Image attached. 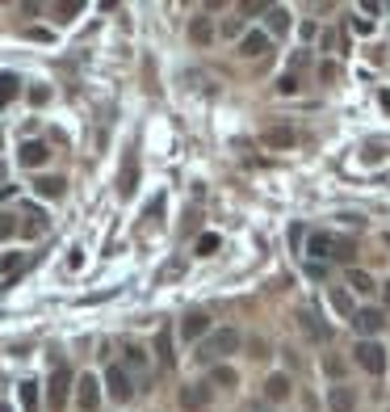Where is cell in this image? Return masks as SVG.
<instances>
[{
  "mask_svg": "<svg viewBox=\"0 0 390 412\" xmlns=\"http://www.w3.org/2000/svg\"><path fill=\"white\" fill-rule=\"evenodd\" d=\"M244 345V337L235 333V328H214V333H206L202 337V345H197V362H222V357H231L235 349Z\"/></svg>",
  "mask_w": 390,
  "mask_h": 412,
  "instance_id": "obj_1",
  "label": "cell"
},
{
  "mask_svg": "<svg viewBox=\"0 0 390 412\" xmlns=\"http://www.w3.org/2000/svg\"><path fill=\"white\" fill-rule=\"evenodd\" d=\"M72 387H76V375H72L68 366H55V371H50V383H46V404H50V412H64Z\"/></svg>",
  "mask_w": 390,
  "mask_h": 412,
  "instance_id": "obj_2",
  "label": "cell"
},
{
  "mask_svg": "<svg viewBox=\"0 0 390 412\" xmlns=\"http://www.w3.org/2000/svg\"><path fill=\"white\" fill-rule=\"evenodd\" d=\"M353 362H357L365 375H382V371L390 366V357H386V349H382L378 341H357V349H353Z\"/></svg>",
  "mask_w": 390,
  "mask_h": 412,
  "instance_id": "obj_3",
  "label": "cell"
},
{
  "mask_svg": "<svg viewBox=\"0 0 390 412\" xmlns=\"http://www.w3.org/2000/svg\"><path fill=\"white\" fill-rule=\"evenodd\" d=\"M105 391H109V400H118V404L135 400V379H130V371H126V366H109V371H105Z\"/></svg>",
  "mask_w": 390,
  "mask_h": 412,
  "instance_id": "obj_4",
  "label": "cell"
},
{
  "mask_svg": "<svg viewBox=\"0 0 390 412\" xmlns=\"http://www.w3.org/2000/svg\"><path fill=\"white\" fill-rule=\"evenodd\" d=\"M76 404H80V412H97L101 408V383L92 375H80L76 379Z\"/></svg>",
  "mask_w": 390,
  "mask_h": 412,
  "instance_id": "obj_5",
  "label": "cell"
},
{
  "mask_svg": "<svg viewBox=\"0 0 390 412\" xmlns=\"http://www.w3.org/2000/svg\"><path fill=\"white\" fill-rule=\"evenodd\" d=\"M210 400H214V387H210V383H189V387H181V408H185V412H202V408H210Z\"/></svg>",
  "mask_w": 390,
  "mask_h": 412,
  "instance_id": "obj_6",
  "label": "cell"
},
{
  "mask_svg": "<svg viewBox=\"0 0 390 412\" xmlns=\"http://www.w3.org/2000/svg\"><path fill=\"white\" fill-rule=\"evenodd\" d=\"M353 328L365 333V337H373V333L386 328V312H378V307H361V312H353Z\"/></svg>",
  "mask_w": 390,
  "mask_h": 412,
  "instance_id": "obj_7",
  "label": "cell"
},
{
  "mask_svg": "<svg viewBox=\"0 0 390 412\" xmlns=\"http://www.w3.org/2000/svg\"><path fill=\"white\" fill-rule=\"evenodd\" d=\"M327 408H331V412H357V387L336 383V387L327 391Z\"/></svg>",
  "mask_w": 390,
  "mask_h": 412,
  "instance_id": "obj_8",
  "label": "cell"
},
{
  "mask_svg": "<svg viewBox=\"0 0 390 412\" xmlns=\"http://www.w3.org/2000/svg\"><path fill=\"white\" fill-rule=\"evenodd\" d=\"M290 391H294V383H290V375H286V371H277V375H269V379H264V400H269V404L290 400Z\"/></svg>",
  "mask_w": 390,
  "mask_h": 412,
  "instance_id": "obj_9",
  "label": "cell"
},
{
  "mask_svg": "<svg viewBox=\"0 0 390 412\" xmlns=\"http://www.w3.org/2000/svg\"><path fill=\"white\" fill-rule=\"evenodd\" d=\"M139 189V160H135V151H126V160H122V173H118V194L130 198Z\"/></svg>",
  "mask_w": 390,
  "mask_h": 412,
  "instance_id": "obj_10",
  "label": "cell"
},
{
  "mask_svg": "<svg viewBox=\"0 0 390 412\" xmlns=\"http://www.w3.org/2000/svg\"><path fill=\"white\" fill-rule=\"evenodd\" d=\"M298 324H302V333H306L311 341H319V345H323V341L331 337V328H327V324H323V320H319V316L311 312V307H302V312H298Z\"/></svg>",
  "mask_w": 390,
  "mask_h": 412,
  "instance_id": "obj_11",
  "label": "cell"
},
{
  "mask_svg": "<svg viewBox=\"0 0 390 412\" xmlns=\"http://www.w3.org/2000/svg\"><path fill=\"white\" fill-rule=\"evenodd\" d=\"M206 333H210V316H206V312H189V316L181 320V337H185V341H202Z\"/></svg>",
  "mask_w": 390,
  "mask_h": 412,
  "instance_id": "obj_12",
  "label": "cell"
},
{
  "mask_svg": "<svg viewBox=\"0 0 390 412\" xmlns=\"http://www.w3.org/2000/svg\"><path fill=\"white\" fill-rule=\"evenodd\" d=\"M46 160H50V147H46V143H38V139L21 143V165H26V169H38V165H46Z\"/></svg>",
  "mask_w": 390,
  "mask_h": 412,
  "instance_id": "obj_13",
  "label": "cell"
},
{
  "mask_svg": "<svg viewBox=\"0 0 390 412\" xmlns=\"http://www.w3.org/2000/svg\"><path fill=\"white\" fill-rule=\"evenodd\" d=\"M21 219H26V223L17 227L21 236H42V232H46V215L38 211V206H21Z\"/></svg>",
  "mask_w": 390,
  "mask_h": 412,
  "instance_id": "obj_14",
  "label": "cell"
},
{
  "mask_svg": "<svg viewBox=\"0 0 390 412\" xmlns=\"http://www.w3.org/2000/svg\"><path fill=\"white\" fill-rule=\"evenodd\" d=\"M189 38H193L197 46H210V42L218 38V30H214L210 17H193V21H189Z\"/></svg>",
  "mask_w": 390,
  "mask_h": 412,
  "instance_id": "obj_15",
  "label": "cell"
},
{
  "mask_svg": "<svg viewBox=\"0 0 390 412\" xmlns=\"http://www.w3.org/2000/svg\"><path fill=\"white\" fill-rule=\"evenodd\" d=\"M210 387H222V391H235L240 387V375L227 366V362H218L214 371H210Z\"/></svg>",
  "mask_w": 390,
  "mask_h": 412,
  "instance_id": "obj_16",
  "label": "cell"
},
{
  "mask_svg": "<svg viewBox=\"0 0 390 412\" xmlns=\"http://www.w3.org/2000/svg\"><path fill=\"white\" fill-rule=\"evenodd\" d=\"M264 50H269V38H264L260 30H252V34H244V38H240V55L256 59V55H264Z\"/></svg>",
  "mask_w": 390,
  "mask_h": 412,
  "instance_id": "obj_17",
  "label": "cell"
},
{
  "mask_svg": "<svg viewBox=\"0 0 390 412\" xmlns=\"http://www.w3.org/2000/svg\"><path fill=\"white\" fill-rule=\"evenodd\" d=\"M331 240H336V236H331V232H315V236L306 240V252L315 256V265L323 261V256H331Z\"/></svg>",
  "mask_w": 390,
  "mask_h": 412,
  "instance_id": "obj_18",
  "label": "cell"
},
{
  "mask_svg": "<svg viewBox=\"0 0 390 412\" xmlns=\"http://www.w3.org/2000/svg\"><path fill=\"white\" fill-rule=\"evenodd\" d=\"M34 189H38V198H64L68 181H64V177H38V181H34Z\"/></svg>",
  "mask_w": 390,
  "mask_h": 412,
  "instance_id": "obj_19",
  "label": "cell"
},
{
  "mask_svg": "<svg viewBox=\"0 0 390 412\" xmlns=\"http://www.w3.org/2000/svg\"><path fill=\"white\" fill-rule=\"evenodd\" d=\"M155 353H159V362H164V366H173V362H177V353H173V333H168V328H159V337H155Z\"/></svg>",
  "mask_w": 390,
  "mask_h": 412,
  "instance_id": "obj_20",
  "label": "cell"
},
{
  "mask_svg": "<svg viewBox=\"0 0 390 412\" xmlns=\"http://www.w3.org/2000/svg\"><path fill=\"white\" fill-rule=\"evenodd\" d=\"M264 26H269L273 34H286V30H290V13L273 5V9H264Z\"/></svg>",
  "mask_w": 390,
  "mask_h": 412,
  "instance_id": "obj_21",
  "label": "cell"
},
{
  "mask_svg": "<svg viewBox=\"0 0 390 412\" xmlns=\"http://www.w3.org/2000/svg\"><path fill=\"white\" fill-rule=\"evenodd\" d=\"M264 143L269 147H294V131L290 127H269L264 131Z\"/></svg>",
  "mask_w": 390,
  "mask_h": 412,
  "instance_id": "obj_22",
  "label": "cell"
},
{
  "mask_svg": "<svg viewBox=\"0 0 390 412\" xmlns=\"http://www.w3.org/2000/svg\"><path fill=\"white\" fill-rule=\"evenodd\" d=\"M21 93V80L13 72H0V106H9V101Z\"/></svg>",
  "mask_w": 390,
  "mask_h": 412,
  "instance_id": "obj_23",
  "label": "cell"
},
{
  "mask_svg": "<svg viewBox=\"0 0 390 412\" xmlns=\"http://www.w3.org/2000/svg\"><path fill=\"white\" fill-rule=\"evenodd\" d=\"M331 256H336V261H353V256H357V240L336 236V240H331Z\"/></svg>",
  "mask_w": 390,
  "mask_h": 412,
  "instance_id": "obj_24",
  "label": "cell"
},
{
  "mask_svg": "<svg viewBox=\"0 0 390 412\" xmlns=\"http://www.w3.org/2000/svg\"><path fill=\"white\" fill-rule=\"evenodd\" d=\"M349 286H353L357 294H373V290H378V282H373L365 270H349Z\"/></svg>",
  "mask_w": 390,
  "mask_h": 412,
  "instance_id": "obj_25",
  "label": "cell"
},
{
  "mask_svg": "<svg viewBox=\"0 0 390 412\" xmlns=\"http://www.w3.org/2000/svg\"><path fill=\"white\" fill-rule=\"evenodd\" d=\"M331 307H336L340 316H349V320H353V312H357V307H353V299H349V290H344V286H331Z\"/></svg>",
  "mask_w": 390,
  "mask_h": 412,
  "instance_id": "obj_26",
  "label": "cell"
},
{
  "mask_svg": "<svg viewBox=\"0 0 390 412\" xmlns=\"http://www.w3.org/2000/svg\"><path fill=\"white\" fill-rule=\"evenodd\" d=\"M21 408L38 412V383H21Z\"/></svg>",
  "mask_w": 390,
  "mask_h": 412,
  "instance_id": "obj_27",
  "label": "cell"
},
{
  "mask_svg": "<svg viewBox=\"0 0 390 412\" xmlns=\"http://www.w3.org/2000/svg\"><path fill=\"white\" fill-rule=\"evenodd\" d=\"M126 366H130V371H147V353H143L139 345H126Z\"/></svg>",
  "mask_w": 390,
  "mask_h": 412,
  "instance_id": "obj_28",
  "label": "cell"
},
{
  "mask_svg": "<svg viewBox=\"0 0 390 412\" xmlns=\"http://www.w3.org/2000/svg\"><path fill=\"white\" fill-rule=\"evenodd\" d=\"M214 252H218V236H214V232H206V236L197 240V256H214Z\"/></svg>",
  "mask_w": 390,
  "mask_h": 412,
  "instance_id": "obj_29",
  "label": "cell"
},
{
  "mask_svg": "<svg viewBox=\"0 0 390 412\" xmlns=\"http://www.w3.org/2000/svg\"><path fill=\"white\" fill-rule=\"evenodd\" d=\"M323 371L340 379V375H344V357H340V353H327V357H323Z\"/></svg>",
  "mask_w": 390,
  "mask_h": 412,
  "instance_id": "obj_30",
  "label": "cell"
},
{
  "mask_svg": "<svg viewBox=\"0 0 390 412\" xmlns=\"http://www.w3.org/2000/svg\"><path fill=\"white\" fill-rule=\"evenodd\" d=\"M17 265H21V252H5V256H0V270H5V274H17Z\"/></svg>",
  "mask_w": 390,
  "mask_h": 412,
  "instance_id": "obj_31",
  "label": "cell"
},
{
  "mask_svg": "<svg viewBox=\"0 0 390 412\" xmlns=\"http://www.w3.org/2000/svg\"><path fill=\"white\" fill-rule=\"evenodd\" d=\"M9 236H17V219L13 215H0V240H9Z\"/></svg>",
  "mask_w": 390,
  "mask_h": 412,
  "instance_id": "obj_32",
  "label": "cell"
},
{
  "mask_svg": "<svg viewBox=\"0 0 390 412\" xmlns=\"http://www.w3.org/2000/svg\"><path fill=\"white\" fill-rule=\"evenodd\" d=\"M277 93H286V97H290V93H298V76H294V72H286V76H282V84H277Z\"/></svg>",
  "mask_w": 390,
  "mask_h": 412,
  "instance_id": "obj_33",
  "label": "cell"
},
{
  "mask_svg": "<svg viewBox=\"0 0 390 412\" xmlns=\"http://www.w3.org/2000/svg\"><path fill=\"white\" fill-rule=\"evenodd\" d=\"M50 97V88L46 84H38V88H30V101H34V106H42V101Z\"/></svg>",
  "mask_w": 390,
  "mask_h": 412,
  "instance_id": "obj_34",
  "label": "cell"
},
{
  "mask_svg": "<svg viewBox=\"0 0 390 412\" xmlns=\"http://www.w3.org/2000/svg\"><path fill=\"white\" fill-rule=\"evenodd\" d=\"M55 13H59V21H72V17L80 13V5H59V9H55Z\"/></svg>",
  "mask_w": 390,
  "mask_h": 412,
  "instance_id": "obj_35",
  "label": "cell"
},
{
  "mask_svg": "<svg viewBox=\"0 0 390 412\" xmlns=\"http://www.w3.org/2000/svg\"><path fill=\"white\" fill-rule=\"evenodd\" d=\"M248 345H252V357H269V353H264V349H269V345H264V341H260V337H252V341H248Z\"/></svg>",
  "mask_w": 390,
  "mask_h": 412,
  "instance_id": "obj_36",
  "label": "cell"
},
{
  "mask_svg": "<svg viewBox=\"0 0 390 412\" xmlns=\"http://www.w3.org/2000/svg\"><path fill=\"white\" fill-rule=\"evenodd\" d=\"M240 30H244V26H240V21H222V38H235V34H240Z\"/></svg>",
  "mask_w": 390,
  "mask_h": 412,
  "instance_id": "obj_37",
  "label": "cell"
},
{
  "mask_svg": "<svg viewBox=\"0 0 390 412\" xmlns=\"http://www.w3.org/2000/svg\"><path fill=\"white\" fill-rule=\"evenodd\" d=\"M240 9H244V13H264V5H260V0H244Z\"/></svg>",
  "mask_w": 390,
  "mask_h": 412,
  "instance_id": "obj_38",
  "label": "cell"
},
{
  "mask_svg": "<svg viewBox=\"0 0 390 412\" xmlns=\"http://www.w3.org/2000/svg\"><path fill=\"white\" fill-rule=\"evenodd\" d=\"M319 76L323 80H336V64H319Z\"/></svg>",
  "mask_w": 390,
  "mask_h": 412,
  "instance_id": "obj_39",
  "label": "cell"
},
{
  "mask_svg": "<svg viewBox=\"0 0 390 412\" xmlns=\"http://www.w3.org/2000/svg\"><path fill=\"white\" fill-rule=\"evenodd\" d=\"M0 412H13V408H9V404H0Z\"/></svg>",
  "mask_w": 390,
  "mask_h": 412,
  "instance_id": "obj_40",
  "label": "cell"
},
{
  "mask_svg": "<svg viewBox=\"0 0 390 412\" xmlns=\"http://www.w3.org/2000/svg\"><path fill=\"white\" fill-rule=\"evenodd\" d=\"M0 181H5V165H0Z\"/></svg>",
  "mask_w": 390,
  "mask_h": 412,
  "instance_id": "obj_41",
  "label": "cell"
}]
</instances>
